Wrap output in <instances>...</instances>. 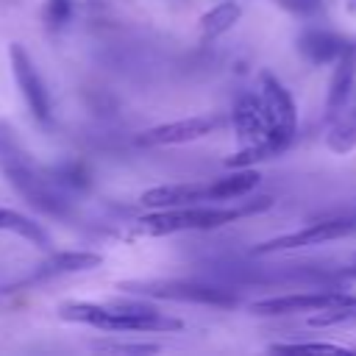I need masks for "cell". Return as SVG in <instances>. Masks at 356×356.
<instances>
[{
  "label": "cell",
  "instance_id": "10",
  "mask_svg": "<svg viewBox=\"0 0 356 356\" xmlns=\"http://www.w3.org/2000/svg\"><path fill=\"white\" fill-rule=\"evenodd\" d=\"M353 86H356V44H348L339 53V58L334 61V75H331L328 97H325V117L328 120H334L345 108V103L353 95Z\"/></svg>",
  "mask_w": 356,
  "mask_h": 356
},
{
  "label": "cell",
  "instance_id": "9",
  "mask_svg": "<svg viewBox=\"0 0 356 356\" xmlns=\"http://www.w3.org/2000/svg\"><path fill=\"white\" fill-rule=\"evenodd\" d=\"M8 61H11V75H14L17 86H19V95L25 100L28 111L42 125H47L50 117H53V103H50V92H47V86H44V81H42L33 58L28 56V50L19 42H14L8 47Z\"/></svg>",
  "mask_w": 356,
  "mask_h": 356
},
{
  "label": "cell",
  "instance_id": "21",
  "mask_svg": "<svg viewBox=\"0 0 356 356\" xmlns=\"http://www.w3.org/2000/svg\"><path fill=\"white\" fill-rule=\"evenodd\" d=\"M97 350H114V353H156L159 345H150V342H139V345H131V342H97L95 345Z\"/></svg>",
  "mask_w": 356,
  "mask_h": 356
},
{
  "label": "cell",
  "instance_id": "7",
  "mask_svg": "<svg viewBox=\"0 0 356 356\" xmlns=\"http://www.w3.org/2000/svg\"><path fill=\"white\" fill-rule=\"evenodd\" d=\"M337 306H356V295L345 289H309V292H286L273 295L250 303V314L278 317V314H298V312H320Z\"/></svg>",
  "mask_w": 356,
  "mask_h": 356
},
{
  "label": "cell",
  "instance_id": "8",
  "mask_svg": "<svg viewBox=\"0 0 356 356\" xmlns=\"http://www.w3.org/2000/svg\"><path fill=\"white\" fill-rule=\"evenodd\" d=\"M225 122H228V120L220 117V114H195V117L161 122V125H153V128L142 131V134L136 136V145H142V147L186 145V142H197V139H206V136L217 134Z\"/></svg>",
  "mask_w": 356,
  "mask_h": 356
},
{
  "label": "cell",
  "instance_id": "23",
  "mask_svg": "<svg viewBox=\"0 0 356 356\" xmlns=\"http://www.w3.org/2000/svg\"><path fill=\"white\" fill-rule=\"evenodd\" d=\"M348 11H350V14H356V0H348Z\"/></svg>",
  "mask_w": 356,
  "mask_h": 356
},
{
  "label": "cell",
  "instance_id": "15",
  "mask_svg": "<svg viewBox=\"0 0 356 356\" xmlns=\"http://www.w3.org/2000/svg\"><path fill=\"white\" fill-rule=\"evenodd\" d=\"M0 231L17 234L19 239H25V242H31L33 248H42V250H50V245H53L50 234L33 217H28L22 211H14V209H6V206H0Z\"/></svg>",
  "mask_w": 356,
  "mask_h": 356
},
{
  "label": "cell",
  "instance_id": "4",
  "mask_svg": "<svg viewBox=\"0 0 356 356\" xmlns=\"http://www.w3.org/2000/svg\"><path fill=\"white\" fill-rule=\"evenodd\" d=\"M256 95H259L261 108H264V117H267L270 142H273L275 153H284L289 147V142L295 139V131H298L295 100H292L289 89L270 70H261L259 72V78H256Z\"/></svg>",
  "mask_w": 356,
  "mask_h": 356
},
{
  "label": "cell",
  "instance_id": "22",
  "mask_svg": "<svg viewBox=\"0 0 356 356\" xmlns=\"http://www.w3.org/2000/svg\"><path fill=\"white\" fill-rule=\"evenodd\" d=\"M339 117H348V120H353V122H356V86H353L350 100H348V103H345V108L339 111Z\"/></svg>",
  "mask_w": 356,
  "mask_h": 356
},
{
  "label": "cell",
  "instance_id": "18",
  "mask_svg": "<svg viewBox=\"0 0 356 356\" xmlns=\"http://www.w3.org/2000/svg\"><path fill=\"white\" fill-rule=\"evenodd\" d=\"M72 0H44V8H42V22L47 31H61L70 17H72Z\"/></svg>",
  "mask_w": 356,
  "mask_h": 356
},
{
  "label": "cell",
  "instance_id": "17",
  "mask_svg": "<svg viewBox=\"0 0 356 356\" xmlns=\"http://www.w3.org/2000/svg\"><path fill=\"white\" fill-rule=\"evenodd\" d=\"M325 145H328L334 153H348V150H353V147H356V122L337 114V117L331 120Z\"/></svg>",
  "mask_w": 356,
  "mask_h": 356
},
{
  "label": "cell",
  "instance_id": "12",
  "mask_svg": "<svg viewBox=\"0 0 356 356\" xmlns=\"http://www.w3.org/2000/svg\"><path fill=\"white\" fill-rule=\"evenodd\" d=\"M103 256L100 253H92V250H58L53 253L47 261H42L25 281H44V278H53V275H67V273H86V270H95L100 267Z\"/></svg>",
  "mask_w": 356,
  "mask_h": 356
},
{
  "label": "cell",
  "instance_id": "3",
  "mask_svg": "<svg viewBox=\"0 0 356 356\" xmlns=\"http://www.w3.org/2000/svg\"><path fill=\"white\" fill-rule=\"evenodd\" d=\"M273 197H256L236 206H211V203H192V206H175V209H153L150 214L139 217L134 222V236H170L181 231H211L222 228L239 217L259 214L270 209Z\"/></svg>",
  "mask_w": 356,
  "mask_h": 356
},
{
  "label": "cell",
  "instance_id": "1",
  "mask_svg": "<svg viewBox=\"0 0 356 356\" xmlns=\"http://www.w3.org/2000/svg\"><path fill=\"white\" fill-rule=\"evenodd\" d=\"M0 172L28 206L58 220L70 217V203L58 192L56 181H50L39 170V164L33 161V156L25 150L17 131L6 120H0Z\"/></svg>",
  "mask_w": 356,
  "mask_h": 356
},
{
  "label": "cell",
  "instance_id": "14",
  "mask_svg": "<svg viewBox=\"0 0 356 356\" xmlns=\"http://www.w3.org/2000/svg\"><path fill=\"white\" fill-rule=\"evenodd\" d=\"M261 175L250 167H234V172L206 184V195H209V203L211 200H239V197H248L256 186H259Z\"/></svg>",
  "mask_w": 356,
  "mask_h": 356
},
{
  "label": "cell",
  "instance_id": "2",
  "mask_svg": "<svg viewBox=\"0 0 356 356\" xmlns=\"http://www.w3.org/2000/svg\"><path fill=\"white\" fill-rule=\"evenodd\" d=\"M58 317L67 323L92 325L111 334H161V331H181L184 320L159 312L150 303L139 300H111V303H89V300H70L58 306Z\"/></svg>",
  "mask_w": 356,
  "mask_h": 356
},
{
  "label": "cell",
  "instance_id": "20",
  "mask_svg": "<svg viewBox=\"0 0 356 356\" xmlns=\"http://www.w3.org/2000/svg\"><path fill=\"white\" fill-rule=\"evenodd\" d=\"M275 3L295 17H317L323 11V0H275Z\"/></svg>",
  "mask_w": 356,
  "mask_h": 356
},
{
  "label": "cell",
  "instance_id": "13",
  "mask_svg": "<svg viewBox=\"0 0 356 356\" xmlns=\"http://www.w3.org/2000/svg\"><path fill=\"white\" fill-rule=\"evenodd\" d=\"M345 47H348V42H345L342 36H337V33H331V31H320V28L303 31V33L298 36V53H300L309 64H314V67L337 61Z\"/></svg>",
  "mask_w": 356,
  "mask_h": 356
},
{
  "label": "cell",
  "instance_id": "19",
  "mask_svg": "<svg viewBox=\"0 0 356 356\" xmlns=\"http://www.w3.org/2000/svg\"><path fill=\"white\" fill-rule=\"evenodd\" d=\"M273 353H348L345 345L334 342H275L270 345Z\"/></svg>",
  "mask_w": 356,
  "mask_h": 356
},
{
  "label": "cell",
  "instance_id": "5",
  "mask_svg": "<svg viewBox=\"0 0 356 356\" xmlns=\"http://www.w3.org/2000/svg\"><path fill=\"white\" fill-rule=\"evenodd\" d=\"M120 289L136 292L145 298H167L178 303H203V306H220V309L236 306L234 292L211 284H195V281H128V284H120Z\"/></svg>",
  "mask_w": 356,
  "mask_h": 356
},
{
  "label": "cell",
  "instance_id": "16",
  "mask_svg": "<svg viewBox=\"0 0 356 356\" xmlns=\"http://www.w3.org/2000/svg\"><path fill=\"white\" fill-rule=\"evenodd\" d=\"M242 17V6L236 0H222L217 6H211L200 19H197V28H200V36L203 39H217L222 33H228Z\"/></svg>",
  "mask_w": 356,
  "mask_h": 356
},
{
  "label": "cell",
  "instance_id": "11",
  "mask_svg": "<svg viewBox=\"0 0 356 356\" xmlns=\"http://www.w3.org/2000/svg\"><path fill=\"white\" fill-rule=\"evenodd\" d=\"M139 203L147 209H175V206L209 203V195H206V184H161L145 189L139 195Z\"/></svg>",
  "mask_w": 356,
  "mask_h": 356
},
{
  "label": "cell",
  "instance_id": "6",
  "mask_svg": "<svg viewBox=\"0 0 356 356\" xmlns=\"http://www.w3.org/2000/svg\"><path fill=\"white\" fill-rule=\"evenodd\" d=\"M356 234V217H334V220H320L306 228L273 236L267 242H259L253 248V256H267V253H284V250H300L312 245H325L334 239H345Z\"/></svg>",
  "mask_w": 356,
  "mask_h": 356
}]
</instances>
